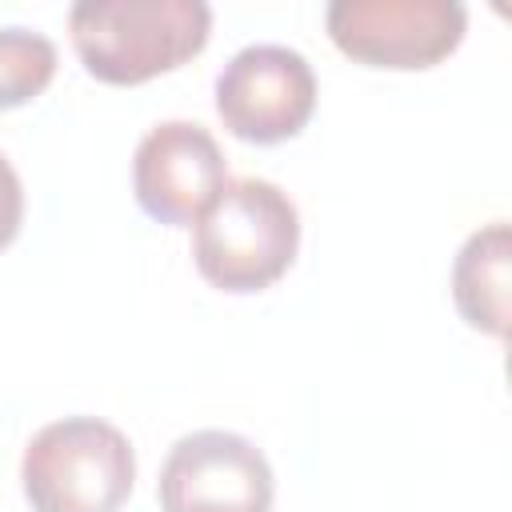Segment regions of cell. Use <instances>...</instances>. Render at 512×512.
Here are the masks:
<instances>
[{
	"label": "cell",
	"instance_id": "1",
	"mask_svg": "<svg viewBox=\"0 0 512 512\" xmlns=\"http://www.w3.org/2000/svg\"><path fill=\"white\" fill-rule=\"evenodd\" d=\"M68 32L92 80L136 88L204 52L212 8L204 0H76Z\"/></svg>",
	"mask_w": 512,
	"mask_h": 512
},
{
	"label": "cell",
	"instance_id": "2",
	"mask_svg": "<svg viewBox=\"0 0 512 512\" xmlns=\"http://www.w3.org/2000/svg\"><path fill=\"white\" fill-rule=\"evenodd\" d=\"M300 252V212L292 196L260 176L224 180L192 224L196 272L232 296L272 288Z\"/></svg>",
	"mask_w": 512,
	"mask_h": 512
},
{
	"label": "cell",
	"instance_id": "3",
	"mask_svg": "<svg viewBox=\"0 0 512 512\" xmlns=\"http://www.w3.org/2000/svg\"><path fill=\"white\" fill-rule=\"evenodd\" d=\"M132 484L136 448L100 416L52 420L20 456V488L32 512H120Z\"/></svg>",
	"mask_w": 512,
	"mask_h": 512
},
{
	"label": "cell",
	"instance_id": "4",
	"mask_svg": "<svg viewBox=\"0 0 512 512\" xmlns=\"http://www.w3.org/2000/svg\"><path fill=\"white\" fill-rule=\"evenodd\" d=\"M324 28L364 68L424 72L460 48L468 8L460 0H332Z\"/></svg>",
	"mask_w": 512,
	"mask_h": 512
},
{
	"label": "cell",
	"instance_id": "5",
	"mask_svg": "<svg viewBox=\"0 0 512 512\" xmlns=\"http://www.w3.org/2000/svg\"><path fill=\"white\" fill-rule=\"evenodd\" d=\"M156 496L160 512H272L276 476L248 436L196 428L168 448Z\"/></svg>",
	"mask_w": 512,
	"mask_h": 512
},
{
	"label": "cell",
	"instance_id": "6",
	"mask_svg": "<svg viewBox=\"0 0 512 512\" xmlns=\"http://www.w3.org/2000/svg\"><path fill=\"white\" fill-rule=\"evenodd\" d=\"M316 112V72L288 44H248L216 76V116L244 144H280Z\"/></svg>",
	"mask_w": 512,
	"mask_h": 512
},
{
	"label": "cell",
	"instance_id": "7",
	"mask_svg": "<svg viewBox=\"0 0 512 512\" xmlns=\"http://www.w3.org/2000/svg\"><path fill=\"white\" fill-rule=\"evenodd\" d=\"M228 180L216 136L196 120H160L132 156V192L156 224H196Z\"/></svg>",
	"mask_w": 512,
	"mask_h": 512
},
{
	"label": "cell",
	"instance_id": "8",
	"mask_svg": "<svg viewBox=\"0 0 512 512\" xmlns=\"http://www.w3.org/2000/svg\"><path fill=\"white\" fill-rule=\"evenodd\" d=\"M452 300L468 328L504 340L512 312V236L504 220L476 228L452 260Z\"/></svg>",
	"mask_w": 512,
	"mask_h": 512
},
{
	"label": "cell",
	"instance_id": "9",
	"mask_svg": "<svg viewBox=\"0 0 512 512\" xmlns=\"http://www.w3.org/2000/svg\"><path fill=\"white\" fill-rule=\"evenodd\" d=\"M56 44L36 32L8 24L0 28V112L32 104L56 76Z\"/></svg>",
	"mask_w": 512,
	"mask_h": 512
},
{
	"label": "cell",
	"instance_id": "10",
	"mask_svg": "<svg viewBox=\"0 0 512 512\" xmlns=\"http://www.w3.org/2000/svg\"><path fill=\"white\" fill-rule=\"evenodd\" d=\"M20 224H24V184L8 164V156L0 152V252L20 236Z\"/></svg>",
	"mask_w": 512,
	"mask_h": 512
}]
</instances>
